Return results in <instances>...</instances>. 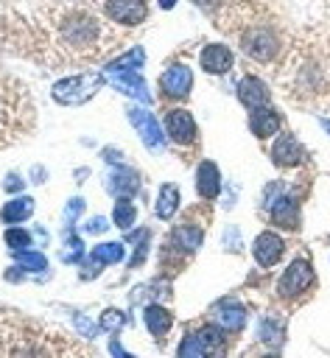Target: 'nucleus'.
<instances>
[{
    "mask_svg": "<svg viewBox=\"0 0 330 358\" xmlns=\"http://www.w3.org/2000/svg\"><path fill=\"white\" fill-rule=\"evenodd\" d=\"M101 84H103V76H98V73H81V76L56 81L53 84V98L59 103H84V101H89L101 90Z\"/></svg>",
    "mask_w": 330,
    "mask_h": 358,
    "instance_id": "nucleus-1",
    "label": "nucleus"
},
{
    "mask_svg": "<svg viewBox=\"0 0 330 358\" xmlns=\"http://www.w3.org/2000/svg\"><path fill=\"white\" fill-rule=\"evenodd\" d=\"M313 282V266L305 260V257H296L291 260V266L282 271L280 282H277V294L291 299V296H299L302 291H308Z\"/></svg>",
    "mask_w": 330,
    "mask_h": 358,
    "instance_id": "nucleus-2",
    "label": "nucleus"
},
{
    "mask_svg": "<svg viewBox=\"0 0 330 358\" xmlns=\"http://www.w3.org/2000/svg\"><path fill=\"white\" fill-rule=\"evenodd\" d=\"M241 45L257 62H271L274 53H277V36L268 28H252V31H246L243 39H241Z\"/></svg>",
    "mask_w": 330,
    "mask_h": 358,
    "instance_id": "nucleus-3",
    "label": "nucleus"
},
{
    "mask_svg": "<svg viewBox=\"0 0 330 358\" xmlns=\"http://www.w3.org/2000/svg\"><path fill=\"white\" fill-rule=\"evenodd\" d=\"M129 120L134 123V129L140 131V137H143V143L148 145V148H162L165 145V134H162V129H159V123L154 120V115L151 112H145V109H140V106H131L129 109Z\"/></svg>",
    "mask_w": 330,
    "mask_h": 358,
    "instance_id": "nucleus-4",
    "label": "nucleus"
},
{
    "mask_svg": "<svg viewBox=\"0 0 330 358\" xmlns=\"http://www.w3.org/2000/svg\"><path fill=\"white\" fill-rule=\"evenodd\" d=\"M190 84H193V73L187 64H171L159 76V87L168 98H185L190 92Z\"/></svg>",
    "mask_w": 330,
    "mask_h": 358,
    "instance_id": "nucleus-5",
    "label": "nucleus"
},
{
    "mask_svg": "<svg viewBox=\"0 0 330 358\" xmlns=\"http://www.w3.org/2000/svg\"><path fill=\"white\" fill-rule=\"evenodd\" d=\"M103 11L120 25H137L145 17V0H106Z\"/></svg>",
    "mask_w": 330,
    "mask_h": 358,
    "instance_id": "nucleus-6",
    "label": "nucleus"
},
{
    "mask_svg": "<svg viewBox=\"0 0 330 358\" xmlns=\"http://www.w3.org/2000/svg\"><path fill=\"white\" fill-rule=\"evenodd\" d=\"M165 129H168V134H171L179 145H190V143L196 140V120H193V115L185 112V109H171V112L165 115Z\"/></svg>",
    "mask_w": 330,
    "mask_h": 358,
    "instance_id": "nucleus-7",
    "label": "nucleus"
},
{
    "mask_svg": "<svg viewBox=\"0 0 330 358\" xmlns=\"http://www.w3.org/2000/svg\"><path fill=\"white\" fill-rule=\"evenodd\" d=\"M305 159V148L296 143L294 134H280L271 145V162L280 168H294Z\"/></svg>",
    "mask_w": 330,
    "mask_h": 358,
    "instance_id": "nucleus-8",
    "label": "nucleus"
},
{
    "mask_svg": "<svg viewBox=\"0 0 330 358\" xmlns=\"http://www.w3.org/2000/svg\"><path fill=\"white\" fill-rule=\"evenodd\" d=\"M282 249H285L282 238H280L277 232H271V229L260 232V235L254 238V243H252L254 260H257L260 266H274V263H277V260L282 257Z\"/></svg>",
    "mask_w": 330,
    "mask_h": 358,
    "instance_id": "nucleus-9",
    "label": "nucleus"
},
{
    "mask_svg": "<svg viewBox=\"0 0 330 358\" xmlns=\"http://www.w3.org/2000/svg\"><path fill=\"white\" fill-rule=\"evenodd\" d=\"M238 98H241L243 106L257 109V106H266V103L271 101V92H268V87H266L257 76H246V78H241V84H238Z\"/></svg>",
    "mask_w": 330,
    "mask_h": 358,
    "instance_id": "nucleus-10",
    "label": "nucleus"
},
{
    "mask_svg": "<svg viewBox=\"0 0 330 358\" xmlns=\"http://www.w3.org/2000/svg\"><path fill=\"white\" fill-rule=\"evenodd\" d=\"M199 59H201L204 73H210V76H221L232 67V50L227 45H207Z\"/></svg>",
    "mask_w": 330,
    "mask_h": 358,
    "instance_id": "nucleus-11",
    "label": "nucleus"
},
{
    "mask_svg": "<svg viewBox=\"0 0 330 358\" xmlns=\"http://www.w3.org/2000/svg\"><path fill=\"white\" fill-rule=\"evenodd\" d=\"M109 76H112V81H115V87H117L120 92H126V95H131V98H140L143 103L151 101V95L145 92V81H143L134 70H109Z\"/></svg>",
    "mask_w": 330,
    "mask_h": 358,
    "instance_id": "nucleus-12",
    "label": "nucleus"
},
{
    "mask_svg": "<svg viewBox=\"0 0 330 358\" xmlns=\"http://www.w3.org/2000/svg\"><path fill=\"white\" fill-rule=\"evenodd\" d=\"M249 126H252V134H257L260 140H266V137H271L280 129V115L268 103L266 106H257L249 115Z\"/></svg>",
    "mask_w": 330,
    "mask_h": 358,
    "instance_id": "nucleus-13",
    "label": "nucleus"
},
{
    "mask_svg": "<svg viewBox=\"0 0 330 358\" xmlns=\"http://www.w3.org/2000/svg\"><path fill=\"white\" fill-rule=\"evenodd\" d=\"M196 190L201 199H215L218 190H221V176H218V168L215 162H201L199 171H196Z\"/></svg>",
    "mask_w": 330,
    "mask_h": 358,
    "instance_id": "nucleus-14",
    "label": "nucleus"
},
{
    "mask_svg": "<svg viewBox=\"0 0 330 358\" xmlns=\"http://www.w3.org/2000/svg\"><path fill=\"white\" fill-rule=\"evenodd\" d=\"M271 224L282 227V229H296L299 227V210H296V201L291 196H282L274 201L271 207Z\"/></svg>",
    "mask_w": 330,
    "mask_h": 358,
    "instance_id": "nucleus-15",
    "label": "nucleus"
},
{
    "mask_svg": "<svg viewBox=\"0 0 330 358\" xmlns=\"http://www.w3.org/2000/svg\"><path fill=\"white\" fill-rule=\"evenodd\" d=\"M215 322L224 327V330H241L243 322H246V310L232 302V299H224L215 305Z\"/></svg>",
    "mask_w": 330,
    "mask_h": 358,
    "instance_id": "nucleus-16",
    "label": "nucleus"
},
{
    "mask_svg": "<svg viewBox=\"0 0 330 358\" xmlns=\"http://www.w3.org/2000/svg\"><path fill=\"white\" fill-rule=\"evenodd\" d=\"M143 319H145V327H148L151 336H165L171 330V324H173L171 310L162 308V305H148L145 313H143Z\"/></svg>",
    "mask_w": 330,
    "mask_h": 358,
    "instance_id": "nucleus-17",
    "label": "nucleus"
},
{
    "mask_svg": "<svg viewBox=\"0 0 330 358\" xmlns=\"http://www.w3.org/2000/svg\"><path fill=\"white\" fill-rule=\"evenodd\" d=\"M109 190H112V193H120V196H131L134 190H140V173L131 171V168H117V171L112 173Z\"/></svg>",
    "mask_w": 330,
    "mask_h": 358,
    "instance_id": "nucleus-18",
    "label": "nucleus"
},
{
    "mask_svg": "<svg viewBox=\"0 0 330 358\" xmlns=\"http://www.w3.org/2000/svg\"><path fill=\"white\" fill-rule=\"evenodd\" d=\"M31 213H34V199L20 196L14 201H6V207L0 210V218H3V224H17V221L28 218Z\"/></svg>",
    "mask_w": 330,
    "mask_h": 358,
    "instance_id": "nucleus-19",
    "label": "nucleus"
},
{
    "mask_svg": "<svg viewBox=\"0 0 330 358\" xmlns=\"http://www.w3.org/2000/svg\"><path fill=\"white\" fill-rule=\"evenodd\" d=\"M154 210H157L159 218H171V215L179 210V187H176V185H162Z\"/></svg>",
    "mask_w": 330,
    "mask_h": 358,
    "instance_id": "nucleus-20",
    "label": "nucleus"
},
{
    "mask_svg": "<svg viewBox=\"0 0 330 358\" xmlns=\"http://www.w3.org/2000/svg\"><path fill=\"white\" fill-rule=\"evenodd\" d=\"M171 246L182 249V252H185V249H187V252L199 249V246H201V229H193V227H179V229H173Z\"/></svg>",
    "mask_w": 330,
    "mask_h": 358,
    "instance_id": "nucleus-21",
    "label": "nucleus"
},
{
    "mask_svg": "<svg viewBox=\"0 0 330 358\" xmlns=\"http://www.w3.org/2000/svg\"><path fill=\"white\" fill-rule=\"evenodd\" d=\"M210 352H213V347H210V344L201 338V333H199V330H196L193 336H187V338L179 344V355H182V358H193V355H210Z\"/></svg>",
    "mask_w": 330,
    "mask_h": 358,
    "instance_id": "nucleus-22",
    "label": "nucleus"
},
{
    "mask_svg": "<svg viewBox=\"0 0 330 358\" xmlns=\"http://www.w3.org/2000/svg\"><path fill=\"white\" fill-rule=\"evenodd\" d=\"M123 260V243H98L92 249V263H117Z\"/></svg>",
    "mask_w": 330,
    "mask_h": 358,
    "instance_id": "nucleus-23",
    "label": "nucleus"
},
{
    "mask_svg": "<svg viewBox=\"0 0 330 358\" xmlns=\"http://www.w3.org/2000/svg\"><path fill=\"white\" fill-rule=\"evenodd\" d=\"M143 59H145L143 48H131L129 53H123V56H117L115 62H109V67H106V70H134V67H140V64H143Z\"/></svg>",
    "mask_w": 330,
    "mask_h": 358,
    "instance_id": "nucleus-24",
    "label": "nucleus"
},
{
    "mask_svg": "<svg viewBox=\"0 0 330 358\" xmlns=\"http://www.w3.org/2000/svg\"><path fill=\"white\" fill-rule=\"evenodd\" d=\"M112 218H115V224H117V227L129 229V227L134 224V218H137V210H134V204H131V201L120 199V201L115 204V213H112Z\"/></svg>",
    "mask_w": 330,
    "mask_h": 358,
    "instance_id": "nucleus-25",
    "label": "nucleus"
},
{
    "mask_svg": "<svg viewBox=\"0 0 330 358\" xmlns=\"http://www.w3.org/2000/svg\"><path fill=\"white\" fill-rule=\"evenodd\" d=\"M17 260H20V266H25V268H31V271L48 268V260H45V255H39V252H20V249H17Z\"/></svg>",
    "mask_w": 330,
    "mask_h": 358,
    "instance_id": "nucleus-26",
    "label": "nucleus"
},
{
    "mask_svg": "<svg viewBox=\"0 0 330 358\" xmlns=\"http://www.w3.org/2000/svg\"><path fill=\"white\" fill-rule=\"evenodd\" d=\"M123 322H126V316H123V310H115V308H109V310H103V316H101V327L103 330H120L123 327Z\"/></svg>",
    "mask_w": 330,
    "mask_h": 358,
    "instance_id": "nucleus-27",
    "label": "nucleus"
},
{
    "mask_svg": "<svg viewBox=\"0 0 330 358\" xmlns=\"http://www.w3.org/2000/svg\"><path fill=\"white\" fill-rule=\"evenodd\" d=\"M6 243L11 249H22V246H31V235L25 229H8L6 232Z\"/></svg>",
    "mask_w": 330,
    "mask_h": 358,
    "instance_id": "nucleus-28",
    "label": "nucleus"
},
{
    "mask_svg": "<svg viewBox=\"0 0 330 358\" xmlns=\"http://www.w3.org/2000/svg\"><path fill=\"white\" fill-rule=\"evenodd\" d=\"M280 333H282V327H280V324H274L271 319H266V322H263V327H260V336H263V341H268V344H271V341H277V338H280Z\"/></svg>",
    "mask_w": 330,
    "mask_h": 358,
    "instance_id": "nucleus-29",
    "label": "nucleus"
},
{
    "mask_svg": "<svg viewBox=\"0 0 330 358\" xmlns=\"http://www.w3.org/2000/svg\"><path fill=\"white\" fill-rule=\"evenodd\" d=\"M109 224H106V218H101V215H95V218H89L87 221V232H103Z\"/></svg>",
    "mask_w": 330,
    "mask_h": 358,
    "instance_id": "nucleus-30",
    "label": "nucleus"
},
{
    "mask_svg": "<svg viewBox=\"0 0 330 358\" xmlns=\"http://www.w3.org/2000/svg\"><path fill=\"white\" fill-rule=\"evenodd\" d=\"M81 210H84V201H81V199H70V204H67L64 215H67V218H76Z\"/></svg>",
    "mask_w": 330,
    "mask_h": 358,
    "instance_id": "nucleus-31",
    "label": "nucleus"
},
{
    "mask_svg": "<svg viewBox=\"0 0 330 358\" xmlns=\"http://www.w3.org/2000/svg\"><path fill=\"white\" fill-rule=\"evenodd\" d=\"M3 187H6V190H20V187H22V179H20L17 173H11V176L3 182Z\"/></svg>",
    "mask_w": 330,
    "mask_h": 358,
    "instance_id": "nucleus-32",
    "label": "nucleus"
},
{
    "mask_svg": "<svg viewBox=\"0 0 330 358\" xmlns=\"http://www.w3.org/2000/svg\"><path fill=\"white\" fill-rule=\"evenodd\" d=\"M196 6H201V8H213V6H218V0H193Z\"/></svg>",
    "mask_w": 330,
    "mask_h": 358,
    "instance_id": "nucleus-33",
    "label": "nucleus"
},
{
    "mask_svg": "<svg viewBox=\"0 0 330 358\" xmlns=\"http://www.w3.org/2000/svg\"><path fill=\"white\" fill-rule=\"evenodd\" d=\"M159 6H162V8H173V6H176V0H159Z\"/></svg>",
    "mask_w": 330,
    "mask_h": 358,
    "instance_id": "nucleus-34",
    "label": "nucleus"
},
{
    "mask_svg": "<svg viewBox=\"0 0 330 358\" xmlns=\"http://www.w3.org/2000/svg\"><path fill=\"white\" fill-rule=\"evenodd\" d=\"M324 129H327V131H330V120H324Z\"/></svg>",
    "mask_w": 330,
    "mask_h": 358,
    "instance_id": "nucleus-35",
    "label": "nucleus"
},
{
    "mask_svg": "<svg viewBox=\"0 0 330 358\" xmlns=\"http://www.w3.org/2000/svg\"><path fill=\"white\" fill-rule=\"evenodd\" d=\"M0 117H3V109H0Z\"/></svg>",
    "mask_w": 330,
    "mask_h": 358,
    "instance_id": "nucleus-36",
    "label": "nucleus"
}]
</instances>
